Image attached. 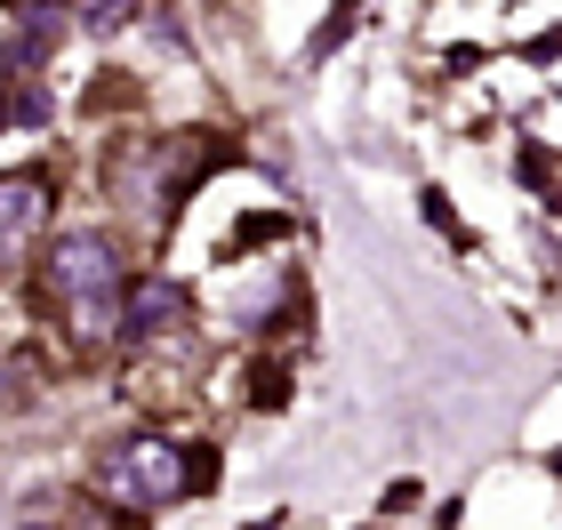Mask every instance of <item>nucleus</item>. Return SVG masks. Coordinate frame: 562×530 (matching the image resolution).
I'll return each mask as SVG.
<instances>
[{"instance_id":"obj_1","label":"nucleus","mask_w":562,"mask_h":530,"mask_svg":"<svg viewBox=\"0 0 562 530\" xmlns=\"http://www.w3.org/2000/svg\"><path fill=\"white\" fill-rule=\"evenodd\" d=\"M210 483H217V459L201 442H169V435H130L105 459V498L130 507V515H161V507H177V498H193Z\"/></svg>"},{"instance_id":"obj_2","label":"nucleus","mask_w":562,"mask_h":530,"mask_svg":"<svg viewBox=\"0 0 562 530\" xmlns=\"http://www.w3.org/2000/svg\"><path fill=\"white\" fill-rule=\"evenodd\" d=\"M48 297L72 306V330L81 338H113L121 322V290H130V266H121V241L113 234H57L48 241V266H41Z\"/></svg>"},{"instance_id":"obj_3","label":"nucleus","mask_w":562,"mask_h":530,"mask_svg":"<svg viewBox=\"0 0 562 530\" xmlns=\"http://www.w3.org/2000/svg\"><path fill=\"white\" fill-rule=\"evenodd\" d=\"M41 217H48V177L41 169H9L0 177V266L41 234Z\"/></svg>"},{"instance_id":"obj_4","label":"nucleus","mask_w":562,"mask_h":530,"mask_svg":"<svg viewBox=\"0 0 562 530\" xmlns=\"http://www.w3.org/2000/svg\"><path fill=\"white\" fill-rule=\"evenodd\" d=\"M177 314H186V290L153 273V282H130V290H121V322H113V338H121V346H145V338H161Z\"/></svg>"},{"instance_id":"obj_5","label":"nucleus","mask_w":562,"mask_h":530,"mask_svg":"<svg viewBox=\"0 0 562 530\" xmlns=\"http://www.w3.org/2000/svg\"><path fill=\"white\" fill-rule=\"evenodd\" d=\"M418 210H426L434 225H442V234H450V241H467V225H458V210H450V201H442V193H426V201H418Z\"/></svg>"},{"instance_id":"obj_6","label":"nucleus","mask_w":562,"mask_h":530,"mask_svg":"<svg viewBox=\"0 0 562 530\" xmlns=\"http://www.w3.org/2000/svg\"><path fill=\"white\" fill-rule=\"evenodd\" d=\"M0 394H9V386H0Z\"/></svg>"}]
</instances>
